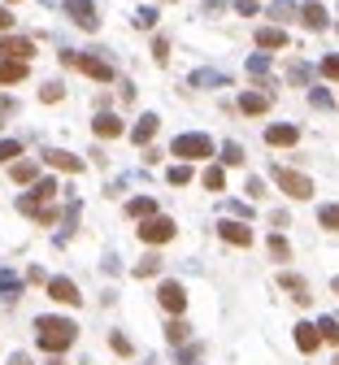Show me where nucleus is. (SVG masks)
Masks as SVG:
<instances>
[{
	"label": "nucleus",
	"mask_w": 339,
	"mask_h": 365,
	"mask_svg": "<svg viewBox=\"0 0 339 365\" xmlns=\"http://www.w3.org/2000/svg\"><path fill=\"white\" fill-rule=\"evenodd\" d=\"M166 182H170V187H187V182H192V166H187V161H183V166H170V170H166Z\"/></svg>",
	"instance_id": "obj_26"
},
{
	"label": "nucleus",
	"mask_w": 339,
	"mask_h": 365,
	"mask_svg": "<svg viewBox=\"0 0 339 365\" xmlns=\"http://www.w3.org/2000/svg\"><path fill=\"white\" fill-rule=\"evenodd\" d=\"M270 256H274V261H292V248H287L283 235H274V240H270Z\"/></svg>",
	"instance_id": "obj_35"
},
{
	"label": "nucleus",
	"mask_w": 339,
	"mask_h": 365,
	"mask_svg": "<svg viewBox=\"0 0 339 365\" xmlns=\"http://www.w3.org/2000/svg\"><path fill=\"white\" fill-rule=\"evenodd\" d=\"M331 292H335V296H339V278H331Z\"/></svg>",
	"instance_id": "obj_51"
},
{
	"label": "nucleus",
	"mask_w": 339,
	"mask_h": 365,
	"mask_svg": "<svg viewBox=\"0 0 339 365\" xmlns=\"http://www.w3.org/2000/svg\"><path fill=\"white\" fill-rule=\"evenodd\" d=\"M9 5H18V0H9Z\"/></svg>",
	"instance_id": "obj_52"
},
{
	"label": "nucleus",
	"mask_w": 339,
	"mask_h": 365,
	"mask_svg": "<svg viewBox=\"0 0 339 365\" xmlns=\"http://www.w3.org/2000/svg\"><path fill=\"white\" fill-rule=\"evenodd\" d=\"M218 235L226 244H235V248H248L252 244V226H244V222H218Z\"/></svg>",
	"instance_id": "obj_12"
},
{
	"label": "nucleus",
	"mask_w": 339,
	"mask_h": 365,
	"mask_svg": "<svg viewBox=\"0 0 339 365\" xmlns=\"http://www.w3.org/2000/svg\"><path fill=\"white\" fill-rule=\"evenodd\" d=\"M92 130H96L100 140H118L126 126H122V118H118V113H96V118H92Z\"/></svg>",
	"instance_id": "obj_15"
},
{
	"label": "nucleus",
	"mask_w": 339,
	"mask_h": 365,
	"mask_svg": "<svg viewBox=\"0 0 339 365\" xmlns=\"http://www.w3.org/2000/svg\"><path fill=\"white\" fill-rule=\"evenodd\" d=\"M9 365H31V357H26V352H13V357H9Z\"/></svg>",
	"instance_id": "obj_48"
},
{
	"label": "nucleus",
	"mask_w": 339,
	"mask_h": 365,
	"mask_svg": "<svg viewBox=\"0 0 339 365\" xmlns=\"http://www.w3.org/2000/svg\"><path fill=\"white\" fill-rule=\"evenodd\" d=\"M135 26H144V31H148V26H156V9H148V5H144V9L135 13Z\"/></svg>",
	"instance_id": "obj_41"
},
{
	"label": "nucleus",
	"mask_w": 339,
	"mask_h": 365,
	"mask_svg": "<svg viewBox=\"0 0 339 365\" xmlns=\"http://www.w3.org/2000/svg\"><path fill=\"white\" fill-rule=\"evenodd\" d=\"M270 174H274V182H278L283 196H292V200H309V196H313V178H309V174L287 170V166H274Z\"/></svg>",
	"instance_id": "obj_4"
},
{
	"label": "nucleus",
	"mask_w": 339,
	"mask_h": 365,
	"mask_svg": "<svg viewBox=\"0 0 339 365\" xmlns=\"http://www.w3.org/2000/svg\"><path fill=\"white\" fill-rule=\"evenodd\" d=\"M292 330H296V348H300V352H318V344H322L318 322H296Z\"/></svg>",
	"instance_id": "obj_13"
},
{
	"label": "nucleus",
	"mask_w": 339,
	"mask_h": 365,
	"mask_svg": "<svg viewBox=\"0 0 339 365\" xmlns=\"http://www.w3.org/2000/svg\"><path fill=\"white\" fill-rule=\"evenodd\" d=\"M48 365H66V361H61V352H52V361H48Z\"/></svg>",
	"instance_id": "obj_50"
},
{
	"label": "nucleus",
	"mask_w": 339,
	"mask_h": 365,
	"mask_svg": "<svg viewBox=\"0 0 339 365\" xmlns=\"http://www.w3.org/2000/svg\"><path fill=\"white\" fill-rule=\"evenodd\" d=\"M48 296L57 300V304H78L83 296H78V287L70 278H48Z\"/></svg>",
	"instance_id": "obj_14"
},
{
	"label": "nucleus",
	"mask_w": 339,
	"mask_h": 365,
	"mask_svg": "<svg viewBox=\"0 0 339 365\" xmlns=\"http://www.w3.org/2000/svg\"><path fill=\"white\" fill-rule=\"evenodd\" d=\"M126 214L130 218H152L156 214V200L152 196H135V200H126Z\"/></svg>",
	"instance_id": "obj_24"
},
{
	"label": "nucleus",
	"mask_w": 339,
	"mask_h": 365,
	"mask_svg": "<svg viewBox=\"0 0 339 365\" xmlns=\"http://www.w3.org/2000/svg\"><path fill=\"white\" fill-rule=\"evenodd\" d=\"M266 140H270L274 148H292V144L300 140V130H296V126H270V130H266Z\"/></svg>",
	"instance_id": "obj_20"
},
{
	"label": "nucleus",
	"mask_w": 339,
	"mask_h": 365,
	"mask_svg": "<svg viewBox=\"0 0 339 365\" xmlns=\"http://www.w3.org/2000/svg\"><path fill=\"white\" fill-rule=\"evenodd\" d=\"M61 61L74 66V70H83L87 78H96V83H113V66L96 57V52H61Z\"/></svg>",
	"instance_id": "obj_3"
},
{
	"label": "nucleus",
	"mask_w": 339,
	"mask_h": 365,
	"mask_svg": "<svg viewBox=\"0 0 339 365\" xmlns=\"http://www.w3.org/2000/svg\"><path fill=\"white\" fill-rule=\"evenodd\" d=\"M57 192H61V187H57L52 178H35V192H31V196H22V200H18V209H22L26 218H35L39 226H52V222H57V209H52Z\"/></svg>",
	"instance_id": "obj_1"
},
{
	"label": "nucleus",
	"mask_w": 339,
	"mask_h": 365,
	"mask_svg": "<svg viewBox=\"0 0 339 365\" xmlns=\"http://www.w3.org/2000/svg\"><path fill=\"white\" fill-rule=\"evenodd\" d=\"M257 48H287V31L283 26H257Z\"/></svg>",
	"instance_id": "obj_16"
},
{
	"label": "nucleus",
	"mask_w": 339,
	"mask_h": 365,
	"mask_svg": "<svg viewBox=\"0 0 339 365\" xmlns=\"http://www.w3.org/2000/svg\"><path fill=\"white\" fill-rule=\"evenodd\" d=\"M152 57L166 66V61H170V44H166V39H156V44H152Z\"/></svg>",
	"instance_id": "obj_44"
},
{
	"label": "nucleus",
	"mask_w": 339,
	"mask_h": 365,
	"mask_svg": "<svg viewBox=\"0 0 339 365\" xmlns=\"http://www.w3.org/2000/svg\"><path fill=\"white\" fill-rule=\"evenodd\" d=\"M204 13H222V0H204Z\"/></svg>",
	"instance_id": "obj_49"
},
{
	"label": "nucleus",
	"mask_w": 339,
	"mask_h": 365,
	"mask_svg": "<svg viewBox=\"0 0 339 365\" xmlns=\"http://www.w3.org/2000/svg\"><path fill=\"white\" fill-rule=\"evenodd\" d=\"M322 74L339 83V57H322Z\"/></svg>",
	"instance_id": "obj_43"
},
{
	"label": "nucleus",
	"mask_w": 339,
	"mask_h": 365,
	"mask_svg": "<svg viewBox=\"0 0 339 365\" xmlns=\"http://www.w3.org/2000/svg\"><path fill=\"white\" fill-rule=\"evenodd\" d=\"M9 26H13V13H9V9H0V31H9Z\"/></svg>",
	"instance_id": "obj_47"
},
{
	"label": "nucleus",
	"mask_w": 339,
	"mask_h": 365,
	"mask_svg": "<svg viewBox=\"0 0 339 365\" xmlns=\"http://www.w3.org/2000/svg\"><path fill=\"white\" fill-rule=\"evenodd\" d=\"M22 78H26V61L0 57V83H22Z\"/></svg>",
	"instance_id": "obj_19"
},
{
	"label": "nucleus",
	"mask_w": 339,
	"mask_h": 365,
	"mask_svg": "<svg viewBox=\"0 0 339 365\" xmlns=\"http://www.w3.org/2000/svg\"><path fill=\"white\" fill-rule=\"evenodd\" d=\"M174 156H183V161H204V156H214V140L209 135H178L170 144Z\"/></svg>",
	"instance_id": "obj_5"
},
{
	"label": "nucleus",
	"mask_w": 339,
	"mask_h": 365,
	"mask_svg": "<svg viewBox=\"0 0 339 365\" xmlns=\"http://www.w3.org/2000/svg\"><path fill=\"white\" fill-rule=\"evenodd\" d=\"M235 9H240V13H244V18H252V13H257V9H261V0H235Z\"/></svg>",
	"instance_id": "obj_45"
},
{
	"label": "nucleus",
	"mask_w": 339,
	"mask_h": 365,
	"mask_svg": "<svg viewBox=\"0 0 339 365\" xmlns=\"http://www.w3.org/2000/svg\"><path fill=\"white\" fill-rule=\"evenodd\" d=\"M244 192L257 200V196H266V182H261V178H248V187H244Z\"/></svg>",
	"instance_id": "obj_46"
},
{
	"label": "nucleus",
	"mask_w": 339,
	"mask_h": 365,
	"mask_svg": "<svg viewBox=\"0 0 339 365\" xmlns=\"http://www.w3.org/2000/svg\"><path fill=\"white\" fill-rule=\"evenodd\" d=\"M318 226L339 230V204H322V209H318Z\"/></svg>",
	"instance_id": "obj_30"
},
{
	"label": "nucleus",
	"mask_w": 339,
	"mask_h": 365,
	"mask_svg": "<svg viewBox=\"0 0 339 365\" xmlns=\"http://www.w3.org/2000/svg\"><path fill=\"white\" fill-rule=\"evenodd\" d=\"M300 22L309 26V31H326L331 13H326V5H322V0H309V5H300Z\"/></svg>",
	"instance_id": "obj_11"
},
{
	"label": "nucleus",
	"mask_w": 339,
	"mask_h": 365,
	"mask_svg": "<svg viewBox=\"0 0 339 365\" xmlns=\"http://www.w3.org/2000/svg\"><path fill=\"white\" fill-rule=\"evenodd\" d=\"M309 100H313V109H331V92H326V87H313Z\"/></svg>",
	"instance_id": "obj_38"
},
{
	"label": "nucleus",
	"mask_w": 339,
	"mask_h": 365,
	"mask_svg": "<svg viewBox=\"0 0 339 365\" xmlns=\"http://www.w3.org/2000/svg\"><path fill=\"white\" fill-rule=\"evenodd\" d=\"M278 287H283V292H292V300H296V304H309V300H313V296H309V287H304V278H300V274H287V270H283V278H278Z\"/></svg>",
	"instance_id": "obj_17"
},
{
	"label": "nucleus",
	"mask_w": 339,
	"mask_h": 365,
	"mask_svg": "<svg viewBox=\"0 0 339 365\" xmlns=\"http://www.w3.org/2000/svg\"><path fill=\"white\" fill-rule=\"evenodd\" d=\"M0 296H5V300H18V296H22V278L5 270V274H0Z\"/></svg>",
	"instance_id": "obj_27"
},
{
	"label": "nucleus",
	"mask_w": 339,
	"mask_h": 365,
	"mask_svg": "<svg viewBox=\"0 0 339 365\" xmlns=\"http://www.w3.org/2000/svg\"><path fill=\"white\" fill-rule=\"evenodd\" d=\"M18 109H22V104H18L13 96H0V122H5V118H13Z\"/></svg>",
	"instance_id": "obj_40"
},
{
	"label": "nucleus",
	"mask_w": 339,
	"mask_h": 365,
	"mask_svg": "<svg viewBox=\"0 0 339 365\" xmlns=\"http://www.w3.org/2000/svg\"><path fill=\"white\" fill-rule=\"evenodd\" d=\"M61 96H66V87H61V83H44V87H39V100H44V104L61 100Z\"/></svg>",
	"instance_id": "obj_36"
},
{
	"label": "nucleus",
	"mask_w": 339,
	"mask_h": 365,
	"mask_svg": "<svg viewBox=\"0 0 339 365\" xmlns=\"http://www.w3.org/2000/svg\"><path fill=\"white\" fill-rule=\"evenodd\" d=\"M287 78H292V83H309V66L292 61V66H287Z\"/></svg>",
	"instance_id": "obj_39"
},
{
	"label": "nucleus",
	"mask_w": 339,
	"mask_h": 365,
	"mask_svg": "<svg viewBox=\"0 0 339 365\" xmlns=\"http://www.w3.org/2000/svg\"><path fill=\"white\" fill-rule=\"evenodd\" d=\"M13 156H22V144L18 140H0V161H13Z\"/></svg>",
	"instance_id": "obj_37"
},
{
	"label": "nucleus",
	"mask_w": 339,
	"mask_h": 365,
	"mask_svg": "<svg viewBox=\"0 0 339 365\" xmlns=\"http://www.w3.org/2000/svg\"><path fill=\"white\" fill-rule=\"evenodd\" d=\"M270 104H274L270 92H244V96H240V109H244V113H266Z\"/></svg>",
	"instance_id": "obj_18"
},
{
	"label": "nucleus",
	"mask_w": 339,
	"mask_h": 365,
	"mask_svg": "<svg viewBox=\"0 0 339 365\" xmlns=\"http://www.w3.org/2000/svg\"><path fill=\"white\" fill-rule=\"evenodd\" d=\"M187 83H192V87H226V74H222V70H196Z\"/></svg>",
	"instance_id": "obj_22"
},
{
	"label": "nucleus",
	"mask_w": 339,
	"mask_h": 365,
	"mask_svg": "<svg viewBox=\"0 0 339 365\" xmlns=\"http://www.w3.org/2000/svg\"><path fill=\"white\" fill-rule=\"evenodd\" d=\"M35 339L44 352H66L74 339H78V326L70 318H39L35 322Z\"/></svg>",
	"instance_id": "obj_2"
},
{
	"label": "nucleus",
	"mask_w": 339,
	"mask_h": 365,
	"mask_svg": "<svg viewBox=\"0 0 339 365\" xmlns=\"http://www.w3.org/2000/svg\"><path fill=\"white\" fill-rule=\"evenodd\" d=\"M335 365H339V357H335Z\"/></svg>",
	"instance_id": "obj_53"
},
{
	"label": "nucleus",
	"mask_w": 339,
	"mask_h": 365,
	"mask_svg": "<svg viewBox=\"0 0 339 365\" xmlns=\"http://www.w3.org/2000/svg\"><path fill=\"white\" fill-rule=\"evenodd\" d=\"M109 348L122 352V357H130V339H126V335H109Z\"/></svg>",
	"instance_id": "obj_42"
},
{
	"label": "nucleus",
	"mask_w": 339,
	"mask_h": 365,
	"mask_svg": "<svg viewBox=\"0 0 339 365\" xmlns=\"http://www.w3.org/2000/svg\"><path fill=\"white\" fill-rule=\"evenodd\" d=\"M187 335H192V330H187V322H178V318L166 326V339H170V344H187Z\"/></svg>",
	"instance_id": "obj_31"
},
{
	"label": "nucleus",
	"mask_w": 339,
	"mask_h": 365,
	"mask_svg": "<svg viewBox=\"0 0 339 365\" xmlns=\"http://www.w3.org/2000/svg\"><path fill=\"white\" fill-rule=\"evenodd\" d=\"M204 187H209V192H222V187H226V170H222V166H209V170H204Z\"/></svg>",
	"instance_id": "obj_29"
},
{
	"label": "nucleus",
	"mask_w": 339,
	"mask_h": 365,
	"mask_svg": "<svg viewBox=\"0 0 339 365\" xmlns=\"http://www.w3.org/2000/svg\"><path fill=\"white\" fill-rule=\"evenodd\" d=\"M66 18H70L74 26H83V31H96V26H100L92 0H66Z\"/></svg>",
	"instance_id": "obj_7"
},
{
	"label": "nucleus",
	"mask_w": 339,
	"mask_h": 365,
	"mask_svg": "<svg viewBox=\"0 0 339 365\" xmlns=\"http://www.w3.org/2000/svg\"><path fill=\"white\" fill-rule=\"evenodd\" d=\"M156 270H161V256H156V252H148V256L140 261V266H135V274H140V278H152Z\"/></svg>",
	"instance_id": "obj_32"
},
{
	"label": "nucleus",
	"mask_w": 339,
	"mask_h": 365,
	"mask_svg": "<svg viewBox=\"0 0 339 365\" xmlns=\"http://www.w3.org/2000/svg\"><path fill=\"white\" fill-rule=\"evenodd\" d=\"M248 74L266 87V78H270V57H266V52H252V57H248Z\"/></svg>",
	"instance_id": "obj_23"
},
{
	"label": "nucleus",
	"mask_w": 339,
	"mask_h": 365,
	"mask_svg": "<svg viewBox=\"0 0 339 365\" xmlns=\"http://www.w3.org/2000/svg\"><path fill=\"white\" fill-rule=\"evenodd\" d=\"M156 126H161V122H156L152 113H144V118L135 122V130H130V140H135V144H152V135H156Z\"/></svg>",
	"instance_id": "obj_21"
},
{
	"label": "nucleus",
	"mask_w": 339,
	"mask_h": 365,
	"mask_svg": "<svg viewBox=\"0 0 339 365\" xmlns=\"http://www.w3.org/2000/svg\"><path fill=\"white\" fill-rule=\"evenodd\" d=\"M44 161H48L52 170H66V174H83V156H74V152H66V148H48V152H44Z\"/></svg>",
	"instance_id": "obj_10"
},
{
	"label": "nucleus",
	"mask_w": 339,
	"mask_h": 365,
	"mask_svg": "<svg viewBox=\"0 0 339 365\" xmlns=\"http://www.w3.org/2000/svg\"><path fill=\"white\" fill-rule=\"evenodd\" d=\"M9 178H13V182H35V178H39V166H35V161H13Z\"/></svg>",
	"instance_id": "obj_25"
},
{
	"label": "nucleus",
	"mask_w": 339,
	"mask_h": 365,
	"mask_svg": "<svg viewBox=\"0 0 339 365\" xmlns=\"http://www.w3.org/2000/svg\"><path fill=\"white\" fill-rule=\"evenodd\" d=\"M0 57H18V61H31V57H35V44L26 39V35H9V31H0Z\"/></svg>",
	"instance_id": "obj_8"
},
{
	"label": "nucleus",
	"mask_w": 339,
	"mask_h": 365,
	"mask_svg": "<svg viewBox=\"0 0 339 365\" xmlns=\"http://www.w3.org/2000/svg\"><path fill=\"white\" fill-rule=\"evenodd\" d=\"M156 300H161L166 313H183V309H187V292H183V283H161V287H156Z\"/></svg>",
	"instance_id": "obj_9"
},
{
	"label": "nucleus",
	"mask_w": 339,
	"mask_h": 365,
	"mask_svg": "<svg viewBox=\"0 0 339 365\" xmlns=\"http://www.w3.org/2000/svg\"><path fill=\"white\" fill-rule=\"evenodd\" d=\"M222 161H226V166H240V161H244V148L235 144V140H226V144H222Z\"/></svg>",
	"instance_id": "obj_33"
},
{
	"label": "nucleus",
	"mask_w": 339,
	"mask_h": 365,
	"mask_svg": "<svg viewBox=\"0 0 339 365\" xmlns=\"http://www.w3.org/2000/svg\"><path fill=\"white\" fill-rule=\"evenodd\" d=\"M270 18L292 22V18H300V5H292V0H274V5H270Z\"/></svg>",
	"instance_id": "obj_28"
},
{
	"label": "nucleus",
	"mask_w": 339,
	"mask_h": 365,
	"mask_svg": "<svg viewBox=\"0 0 339 365\" xmlns=\"http://www.w3.org/2000/svg\"><path fill=\"white\" fill-rule=\"evenodd\" d=\"M174 235H178V226H174L170 218H161V214L144 218V226H140V240H144V244H170Z\"/></svg>",
	"instance_id": "obj_6"
},
{
	"label": "nucleus",
	"mask_w": 339,
	"mask_h": 365,
	"mask_svg": "<svg viewBox=\"0 0 339 365\" xmlns=\"http://www.w3.org/2000/svg\"><path fill=\"white\" fill-rule=\"evenodd\" d=\"M318 330H322L326 344H335V348H339V322H335V318H322V322H318Z\"/></svg>",
	"instance_id": "obj_34"
}]
</instances>
